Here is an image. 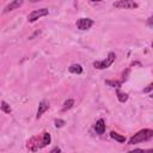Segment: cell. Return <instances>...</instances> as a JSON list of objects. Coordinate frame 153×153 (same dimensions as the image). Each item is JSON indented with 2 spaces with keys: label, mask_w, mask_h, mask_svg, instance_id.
I'll list each match as a JSON object with an SVG mask.
<instances>
[{
  "label": "cell",
  "mask_w": 153,
  "mask_h": 153,
  "mask_svg": "<svg viewBox=\"0 0 153 153\" xmlns=\"http://www.w3.org/2000/svg\"><path fill=\"white\" fill-rule=\"evenodd\" d=\"M152 137H153V130L152 129H142V130L137 131L136 134H134V136H131L129 139L128 145H135L139 142H143V141H147Z\"/></svg>",
  "instance_id": "cell-1"
},
{
  "label": "cell",
  "mask_w": 153,
  "mask_h": 153,
  "mask_svg": "<svg viewBox=\"0 0 153 153\" xmlns=\"http://www.w3.org/2000/svg\"><path fill=\"white\" fill-rule=\"evenodd\" d=\"M115 59H116V55H115V53L110 51V53L108 54V57H106L105 60L94 61V62H93V67H94V68H97V69H105V68L110 67V66L114 63Z\"/></svg>",
  "instance_id": "cell-2"
},
{
  "label": "cell",
  "mask_w": 153,
  "mask_h": 153,
  "mask_svg": "<svg viewBox=\"0 0 153 153\" xmlns=\"http://www.w3.org/2000/svg\"><path fill=\"white\" fill-rule=\"evenodd\" d=\"M115 8H126V10H131V8H137V4L134 0H117L112 4Z\"/></svg>",
  "instance_id": "cell-3"
},
{
  "label": "cell",
  "mask_w": 153,
  "mask_h": 153,
  "mask_svg": "<svg viewBox=\"0 0 153 153\" xmlns=\"http://www.w3.org/2000/svg\"><path fill=\"white\" fill-rule=\"evenodd\" d=\"M48 14H49L48 8L35 10V11H32V12L27 16V20H29L30 23H33V22H36L37 19H39V18H42V17H45V16H48Z\"/></svg>",
  "instance_id": "cell-4"
},
{
  "label": "cell",
  "mask_w": 153,
  "mask_h": 153,
  "mask_svg": "<svg viewBox=\"0 0 153 153\" xmlns=\"http://www.w3.org/2000/svg\"><path fill=\"white\" fill-rule=\"evenodd\" d=\"M93 25V20L90 18H80L76 22V26L80 30H88Z\"/></svg>",
  "instance_id": "cell-5"
},
{
  "label": "cell",
  "mask_w": 153,
  "mask_h": 153,
  "mask_svg": "<svg viewBox=\"0 0 153 153\" xmlns=\"http://www.w3.org/2000/svg\"><path fill=\"white\" fill-rule=\"evenodd\" d=\"M23 2H24V0H13V1H11V2L4 8V13H8V12L16 10V8H19V7L23 5Z\"/></svg>",
  "instance_id": "cell-6"
},
{
  "label": "cell",
  "mask_w": 153,
  "mask_h": 153,
  "mask_svg": "<svg viewBox=\"0 0 153 153\" xmlns=\"http://www.w3.org/2000/svg\"><path fill=\"white\" fill-rule=\"evenodd\" d=\"M48 108H49V103L47 102V100H41V103L38 104V110H37V115H36V117L37 118H39L47 110H48Z\"/></svg>",
  "instance_id": "cell-7"
},
{
  "label": "cell",
  "mask_w": 153,
  "mask_h": 153,
  "mask_svg": "<svg viewBox=\"0 0 153 153\" xmlns=\"http://www.w3.org/2000/svg\"><path fill=\"white\" fill-rule=\"evenodd\" d=\"M94 130H96V133L97 134H103L104 131H105V122H104V120H98L97 122H96V124H94Z\"/></svg>",
  "instance_id": "cell-8"
},
{
  "label": "cell",
  "mask_w": 153,
  "mask_h": 153,
  "mask_svg": "<svg viewBox=\"0 0 153 153\" xmlns=\"http://www.w3.org/2000/svg\"><path fill=\"white\" fill-rule=\"evenodd\" d=\"M68 71L71 73H74V74H81L82 73V67L80 65H78V63H74V65H71L69 66Z\"/></svg>",
  "instance_id": "cell-9"
},
{
  "label": "cell",
  "mask_w": 153,
  "mask_h": 153,
  "mask_svg": "<svg viewBox=\"0 0 153 153\" xmlns=\"http://www.w3.org/2000/svg\"><path fill=\"white\" fill-rule=\"evenodd\" d=\"M110 136L114 139V140H116V141H118V142H126V137L123 136V135H121V134H118V133H116V131H111L110 133Z\"/></svg>",
  "instance_id": "cell-10"
},
{
  "label": "cell",
  "mask_w": 153,
  "mask_h": 153,
  "mask_svg": "<svg viewBox=\"0 0 153 153\" xmlns=\"http://www.w3.org/2000/svg\"><path fill=\"white\" fill-rule=\"evenodd\" d=\"M116 94H117V98H118V100H120L121 103H124V102L128 100V94H127V93L121 92L120 90H117V91H116Z\"/></svg>",
  "instance_id": "cell-11"
},
{
  "label": "cell",
  "mask_w": 153,
  "mask_h": 153,
  "mask_svg": "<svg viewBox=\"0 0 153 153\" xmlns=\"http://www.w3.org/2000/svg\"><path fill=\"white\" fill-rule=\"evenodd\" d=\"M73 105H74V100H73V99H67V100L63 103V105H62V111L69 110Z\"/></svg>",
  "instance_id": "cell-12"
},
{
  "label": "cell",
  "mask_w": 153,
  "mask_h": 153,
  "mask_svg": "<svg viewBox=\"0 0 153 153\" xmlns=\"http://www.w3.org/2000/svg\"><path fill=\"white\" fill-rule=\"evenodd\" d=\"M51 141V137H50V134L49 133H43V141H42V146H47L49 145Z\"/></svg>",
  "instance_id": "cell-13"
},
{
  "label": "cell",
  "mask_w": 153,
  "mask_h": 153,
  "mask_svg": "<svg viewBox=\"0 0 153 153\" xmlns=\"http://www.w3.org/2000/svg\"><path fill=\"white\" fill-rule=\"evenodd\" d=\"M0 106H1V110H2L4 112H6V114H10V112L12 111V110H11V106H10L5 100L1 102V105H0Z\"/></svg>",
  "instance_id": "cell-14"
},
{
  "label": "cell",
  "mask_w": 153,
  "mask_h": 153,
  "mask_svg": "<svg viewBox=\"0 0 153 153\" xmlns=\"http://www.w3.org/2000/svg\"><path fill=\"white\" fill-rule=\"evenodd\" d=\"M105 84L111 86V87H120L121 86V81H117V80H105Z\"/></svg>",
  "instance_id": "cell-15"
},
{
  "label": "cell",
  "mask_w": 153,
  "mask_h": 153,
  "mask_svg": "<svg viewBox=\"0 0 153 153\" xmlns=\"http://www.w3.org/2000/svg\"><path fill=\"white\" fill-rule=\"evenodd\" d=\"M65 123H66V122H65L63 120H60V118L55 120V127H56V128H61V127H63Z\"/></svg>",
  "instance_id": "cell-16"
},
{
  "label": "cell",
  "mask_w": 153,
  "mask_h": 153,
  "mask_svg": "<svg viewBox=\"0 0 153 153\" xmlns=\"http://www.w3.org/2000/svg\"><path fill=\"white\" fill-rule=\"evenodd\" d=\"M152 87H153V86H152V84H149V85H148V87H146V88H143V92H145V93H147V92H149V91L152 90Z\"/></svg>",
  "instance_id": "cell-17"
},
{
  "label": "cell",
  "mask_w": 153,
  "mask_h": 153,
  "mask_svg": "<svg viewBox=\"0 0 153 153\" xmlns=\"http://www.w3.org/2000/svg\"><path fill=\"white\" fill-rule=\"evenodd\" d=\"M55 152H61V149H60L59 147H55V148H53V149L50 151V153H55Z\"/></svg>",
  "instance_id": "cell-18"
},
{
  "label": "cell",
  "mask_w": 153,
  "mask_h": 153,
  "mask_svg": "<svg viewBox=\"0 0 153 153\" xmlns=\"http://www.w3.org/2000/svg\"><path fill=\"white\" fill-rule=\"evenodd\" d=\"M152 19H153L152 17H149V18H148V23H147V24H148V26H149V27H152Z\"/></svg>",
  "instance_id": "cell-19"
},
{
  "label": "cell",
  "mask_w": 153,
  "mask_h": 153,
  "mask_svg": "<svg viewBox=\"0 0 153 153\" xmlns=\"http://www.w3.org/2000/svg\"><path fill=\"white\" fill-rule=\"evenodd\" d=\"M91 1H103V0H91Z\"/></svg>",
  "instance_id": "cell-20"
}]
</instances>
